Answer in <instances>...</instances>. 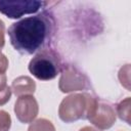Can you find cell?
<instances>
[{"mask_svg": "<svg viewBox=\"0 0 131 131\" xmlns=\"http://www.w3.org/2000/svg\"><path fill=\"white\" fill-rule=\"evenodd\" d=\"M12 47L23 55H30L46 49L54 33V18L51 12L44 10L27 16L13 24L7 30Z\"/></svg>", "mask_w": 131, "mask_h": 131, "instance_id": "cell-1", "label": "cell"}, {"mask_svg": "<svg viewBox=\"0 0 131 131\" xmlns=\"http://www.w3.org/2000/svg\"><path fill=\"white\" fill-rule=\"evenodd\" d=\"M30 73L42 81H49L54 79L61 73L63 66L59 54L53 49H43L39 51L29 62Z\"/></svg>", "mask_w": 131, "mask_h": 131, "instance_id": "cell-2", "label": "cell"}, {"mask_svg": "<svg viewBox=\"0 0 131 131\" xmlns=\"http://www.w3.org/2000/svg\"><path fill=\"white\" fill-rule=\"evenodd\" d=\"M93 95L90 93H73L64 97L58 107V116L64 123L86 119Z\"/></svg>", "mask_w": 131, "mask_h": 131, "instance_id": "cell-3", "label": "cell"}, {"mask_svg": "<svg viewBox=\"0 0 131 131\" xmlns=\"http://www.w3.org/2000/svg\"><path fill=\"white\" fill-rule=\"evenodd\" d=\"M117 115L113 105L104 100L92 97L86 120L99 130L110 129L116 123Z\"/></svg>", "mask_w": 131, "mask_h": 131, "instance_id": "cell-4", "label": "cell"}, {"mask_svg": "<svg viewBox=\"0 0 131 131\" xmlns=\"http://www.w3.org/2000/svg\"><path fill=\"white\" fill-rule=\"evenodd\" d=\"M48 4L46 1L38 0H0V13L9 18H19L25 14L35 13Z\"/></svg>", "mask_w": 131, "mask_h": 131, "instance_id": "cell-5", "label": "cell"}, {"mask_svg": "<svg viewBox=\"0 0 131 131\" xmlns=\"http://www.w3.org/2000/svg\"><path fill=\"white\" fill-rule=\"evenodd\" d=\"M87 77L76 67L66 66L61 71V75L58 82V88L63 93L81 91L88 87Z\"/></svg>", "mask_w": 131, "mask_h": 131, "instance_id": "cell-6", "label": "cell"}, {"mask_svg": "<svg viewBox=\"0 0 131 131\" xmlns=\"http://www.w3.org/2000/svg\"><path fill=\"white\" fill-rule=\"evenodd\" d=\"M39 106L33 95L19 96L14 103V113L17 120L24 124L32 123L38 116Z\"/></svg>", "mask_w": 131, "mask_h": 131, "instance_id": "cell-7", "label": "cell"}, {"mask_svg": "<svg viewBox=\"0 0 131 131\" xmlns=\"http://www.w3.org/2000/svg\"><path fill=\"white\" fill-rule=\"evenodd\" d=\"M10 89L11 92L18 97L24 95H33L36 90V83L29 76H19L12 81Z\"/></svg>", "mask_w": 131, "mask_h": 131, "instance_id": "cell-8", "label": "cell"}, {"mask_svg": "<svg viewBox=\"0 0 131 131\" xmlns=\"http://www.w3.org/2000/svg\"><path fill=\"white\" fill-rule=\"evenodd\" d=\"M130 108H131V99L130 97H126L125 99L121 100L117 104V112L116 115L119 116V118L123 121H125L127 124H130Z\"/></svg>", "mask_w": 131, "mask_h": 131, "instance_id": "cell-9", "label": "cell"}, {"mask_svg": "<svg viewBox=\"0 0 131 131\" xmlns=\"http://www.w3.org/2000/svg\"><path fill=\"white\" fill-rule=\"evenodd\" d=\"M28 131H55V128L49 120L38 119L32 122L28 128Z\"/></svg>", "mask_w": 131, "mask_h": 131, "instance_id": "cell-10", "label": "cell"}, {"mask_svg": "<svg viewBox=\"0 0 131 131\" xmlns=\"http://www.w3.org/2000/svg\"><path fill=\"white\" fill-rule=\"evenodd\" d=\"M119 80L123 86H125L127 89H130V64H126L125 67L121 68L119 72Z\"/></svg>", "mask_w": 131, "mask_h": 131, "instance_id": "cell-11", "label": "cell"}, {"mask_svg": "<svg viewBox=\"0 0 131 131\" xmlns=\"http://www.w3.org/2000/svg\"><path fill=\"white\" fill-rule=\"evenodd\" d=\"M11 126V118L10 115L0 110V131H9Z\"/></svg>", "mask_w": 131, "mask_h": 131, "instance_id": "cell-12", "label": "cell"}, {"mask_svg": "<svg viewBox=\"0 0 131 131\" xmlns=\"http://www.w3.org/2000/svg\"><path fill=\"white\" fill-rule=\"evenodd\" d=\"M10 96H11V89H10V87L6 86L4 89L0 90V105H3L6 102H8L9 99H10Z\"/></svg>", "mask_w": 131, "mask_h": 131, "instance_id": "cell-13", "label": "cell"}, {"mask_svg": "<svg viewBox=\"0 0 131 131\" xmlns=\"http://www.w3.org/2000/svg\"><path fill=\"white\" fill-rule=\"evenodd\" d=\"M8 64L9 62H8L7 57L3 53L0 52V74H5V72L8 69Z\"/></svg>", "mask_w": 131, "mask_h": 131, "instance_id": "cell-14", "label": "cell"}, {"mask_svg": "<svg viewBox=\"0 0 131 131\" xmlns=\"http://www.w3.org/2000/svg\"><path fill=\"white\" fill-rule=\"evenodd\" d=\"M4 32H5V26H4L3 20H1V19H0V50L4 47V44H5Z\"/></svg>", "mask_w": 131, "mask_h": 131, "instance_id": "cell-15", "label": "cell"}, {"mask_svg": "<svg viewBox=\"0 0 131 131\" xmlns=\"http://www.w3.org/2000/svg\"><path fill=\"white\" fill-rule=\"evenodd\" d=\"M6 81H7L6 75L5 74H0V90L4 89L7 86L6 85Z\"/></svg>", "mask_w": 131, "mask_h": 131, "instance_id": "cell-16", "label": "cell"}, {"mask_svg": "<svg viewBox=\"0 0 131 131\" xmlns=\"http://www.w3.org/2000/svg\"><path fill=\"white\" fill-rule=\"evenodd\" d=\"M79 131H100V130L96 129V128H93V127H90V126H85V127L81 128Z\"/></svg>", "mask_w": 131, "mask_h": 131, "instance_id": "cell-17", "label": "cell"}]
</instances>
